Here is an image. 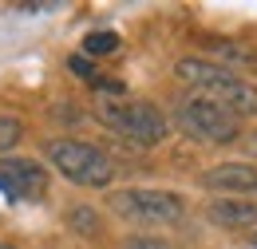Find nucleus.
Instances as JSON below:
<instances>
[{
  "mask_svg": "<svg viewBox=\"0 0 257 249\" xmlns=\"http://www.w3.org/2000/svg\"><path fill=\"white\" fill-rule=\"evenodd\" d=\"M174 75L190 87V91L206 95L214 103H222L229 115H257V87L249 79H241L237 71H229L222 63L210 60H178Z\"/></svg>",
  "mask_w": 257,
  "mask_h": 249,
  "instance_id": "f257e3e1",
  "label": "nucleus"
},
{
  "mask_svg": "<svg viewBox=\"0 0 257 249\" xmlns=\"http://www.w3.org/2000/svg\"><path fill=\"white\" fill-rule=\"evenodd\" d=\"M95 119L135 147H159L166 139V115L143 99H103L95 107Z\"/></svg>",
  "mask_w": 257,
  "mask_h": 249,
  "instance_id": "f03ea898",
  "label": "nucleus"
},
{
  "mask_svg": "<svg viewBox=\"0 0 257 249\" xmlns=\"http://www.w3.org/2000/svg\"><path fill=\"white\" fill-rule=\"evenodd\" d=\"M174 119H178V131L190 135L194 143H210V147H225L237 139V115H229L222 103L206 99L198 91H186L174 107Z\"/></svg>",
  "mask_w": 257,
  "mask_h": 249,
  "instance_id": "7ed1b4c3",
  "label": "nucleus"
},
{
  "mask_svg": "<svg viewBox=\"0 0 257 249\" xmlns=\"http://www.w3.org/2000/svg\"><path fill=\"white\" fill-rule=\"evenodd\" d=\"M107 206L123 221H135V225H174V221L186 218L182 194H170V190L127 186V190H115L107 198Z\"/></svg>",
  "mask_w": 257,
  "mask_h": 249,
  "instance_id": "20e7f679",
  "label": "nucleus"
},
{
  "mask_svg": "<svg viewBox=\"0 0 257 249\" xmlns=\"http://www.w3.org/2000/svg\"><path fill=\"white\" fill-rule=\"evenodd\" d=\"M48 158H52V166L64 174L67 182H75V186L99 190L115 178V162L103 155L99 147L79 143V139H56V143H48Z\"/></svg>",
  "mask_w": 257,
  "mask_h": 249,
  "instance_id": "39448f33",
  "label": "nucleus"
},
{
  "mask_svg": "<svg viewBox=\"0 0 257 249\" xmlns=\"http://www.w3.org/2000/svg\"><path fill=\"white\" fill-rule=\"evenodd\" d=\"M0 194L12 202H40L48 194V174L32 158H4L0 162Z\"/></svg>",
  "mask_w": 257,
  "mask_h": 249,
  "instance_id": "423d86ee",
  "label": "nucleus"
},
{
  "mask_svg": "<svg viewBox=\"0 0 257 249\" xmlns=\"http://www.w3.org/2000/svg\"><path fill=\"white\" fill-rule=\"evenodd\" d=\"M206 190H222L233 198H249L257 194V166L253 162H222L214 170H206Z\"/></svg>",
  "mask_w": 257,
  "mask_h": 249,
  "instance_id": "0eeeda50",
  "label": "nucleus"
},
{
  "mask_svg": "<svg viewBox=\"0 0 257 249\" xmlns=\"http://www.w3.org/2000/svg\"><path fill=\"white\" fill-rule=\"evenodd\" d=\"M206 218L214 225H225V229H245L257 221V206L245 198H214L206 206Z\"/></svg>",
  "mask_w": 257,
  "mask_h": 249,
  "instance_id": "6e6552de",
  "label": "nucleus"
},
{
  "mask_svg": "<svg viewBox=\"0 0 257 249\" xmlns=\"http://www.w3.org/2000/svg\"><path fill=\"white\" fill-rule=\"evenodd\" d=\"M115 48H119V36H115V32H91V36L83 40V52H87V56H111Z\"/></svg>",
  "mask_w": 257,
  "mask_h": 249,
  "instance_id": "1a4fd4ad",
  "label": "nucleus"
},
{
  "mask_svg": "<svg viewBox=\"0 0 257 249\" xmlns=\"http://www.w3.org/2000/svg\"><path fill=\"white\" fill-rule=\"evenodd\" d=\"M20 135H24L20 119H12V115H0V151H12V147L20 143Z\"/></svg>",
  "mask_w": 257,
  "mask_h": 249,
  "instance_id": "9d476101",
  "label": "nucleus"
},
{
  "mask_svg": "<svg viewBox=\"0 0 257 249\" xmlns=\"http://www.w3.org/2000/svg\"><path fill=\"white\" fill-rule=\"evenodd\" d=\"M123 249H174L170 241H162V237H127Z\"/></svg>",
  "mask_w": 257,
  "mask_h": 249,
  "instance_id": "9b49d317",
  "label": "nucleus"
},
{
  "mask_svg": "<svg viewBox=\"0 0 257 249\" xmlns=\"http://www.w3.org/2000/svg\"><path fill=\"white\" fill-rule=\"evenodd\" d=\"M67 221H71L75 229H87V233H95V229H99V221H95V214H91V210H75Z\"/></svg>",
  "mask_w": 257,
  "mask_h": 249,
  "instance_id": "f8f14e48",
  "label": "nucleus"
},
{
  "mask_svg": "<svg viewBox=\"0 0 257 249\" xmlns=\"http://www.w3.org/2000/svg\"><path fill=\"white\" fill-rule=\"evenodd\" d=\"M67 67H71L75 75H87V79L95 83V71H91V60H83V56H71V60H67Z\"/></svg>",
  "mask_w": 257,
  "mask_h": 249,
  "instance_id": "ddd939ff",
  "label": "nucleus"
},
{
  "mask_svg": "<svg viewBox=\"0 0 257 249\" xmlns=\"http://www.w3.org/2000/svg\"><path fill=\"white\" fill-rule=\"evenodd\" d=\"M241 143H245V151H253V155H257V131H253V135H245Z\"/></svg>",
  "mask_w": 257,
  "mask_h": 249,
  "instance_id": "4468645a",
  "label": "nucleus"
},
{
  "mask_svg": "<svg viewBox=\"0 0 257 249\" xmlns=\"http://www.w3.org/2000/svg\"><path fill=\"white\" fill-rule=\"evenodd\" d=\"M0 249H12V245H4V241H0Z\"/></svg>",
  "mask_w": 257,
  "mask_h": 249,
  "instance_id": "2eb2a0df",
  "label": "nucleus"
},
{
  "mask_svg": "<svg viewBox=\"0 0 257 249\" xmlns=\"http://www.w3.org/2000/svg\"><path fill=\"white\" fill-rule=\"evenodd\" d=\"M253 245H257V233H253Z\"/></svg>",
  "mask_w": 257,
  "mask_h": 249,
  "instance_id": "dca6fc26",
  "label": "nucleus"
}]
</instances>
